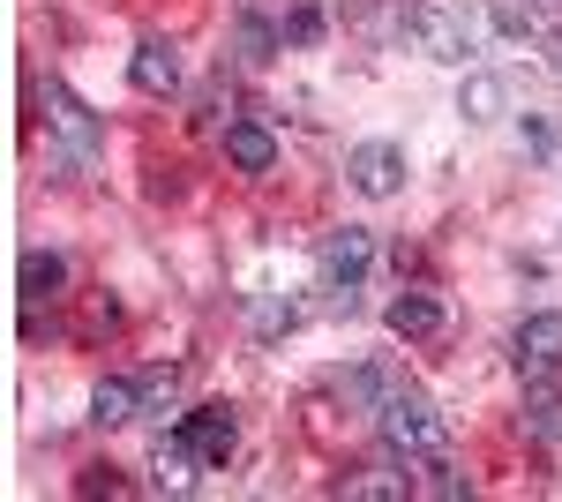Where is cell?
<instances>
[{
  "mask_svg": "<svg viewBox=\"0 0 562 502\" xmlns=\"http://www.w3.org/2000/svg\"><path fill=\"white\" fill-rule=\"evenodd\" d=\"M128 83L143 90V98H173V90H180V53H173V45H135Z\"/></svg>",
  "mask_w": 562,
  "mask_h": 502,
  "instance_id": "9c48e42d",
  "label": "cell"
},
{
  "mask_svg": "<svg viewBox=\"0 0 562 502\" xmlns=\"http://www.w3.org/2000/svg\"><path fill=\"white\" fill-rule=\"evenodd\" d=\"M240 45H248V60H270V45H278V31H270L262 15H240Z\"/></svg>",
  "mask_w": 562,
  "mask_h": 502,
  "instance_id": "2e32d148",
  "label": "cell"
},
{
  "mask_svg": "<svg viewBox=\"0 0 562 502\" xmlns=\"http://www.w3.org/2000/svg\"><path fill=\"white\" fill-rule=\"evenodd\" d=\"M525 15H532V23H555V15H562V0H525Z\"/></svg>",
  "mask_w": 562,
  "mask_h": 502,
  "instance_id": "ac0fdd59",
  "label": "cell"
},
{
  "mask_svg": "<svg viewBox=\"0 0 562 502\" xmlns=\"http://www.w3.org/2000/svg\"><path fill=\"white\" fill-rule=\"evenodd\" d=\"M510 353H518L525 376H555V368H562V308H540V315H525L518 337H510Z\"/></svg>",
  "mask_w": 562,
  "mask_h": 502,
  "instance_id": "277c9868",
  "label": "cell"
},
{
  "mask_svg": "<svg viewBox=\"0 0 562 502\" xmlns=\"http://www.w3.org/2000/svg\"><path fill=\"white\" fill-rule=\"evenodd\" d=\"M383 323L397 337H435V331H442V300H435V293H397Z\"/></svg>",
  "mask_w": 562,
  "mask_h": 502,
  "instance_id": "8fae6325",
  "label": "cell"
},
{
  "mask_svg": "<svg viewBox=\"0 0 562 502\" xmlns=\"http://www.w3.org/2000/svg\"><path fill=\"white\" fill-rule=\"evenodd\" d=\"M195 450H188V443H180V427L173 435H166V443H158V458H150V472H158V488H173V495H188V488H195Z\"/></svg>",
  "mask_w": 562,
  "mask_h": 502,
  "instance_id": "7c38bea8",
  "label": "cell"
},
{
  "mask_svg": "<svg viewBox=\"0 0 562 502\" xmlns=\"http://www.w3.org/2000/svg\"><path fill=\"white\" fill-rule=\"evenodd\" d=\"M525 427H532V435H548V443H562V398L548 390V382L525 398Z\"/></svg>",
  "mask_w": 562,
  "mask_h": 502,
  "instance_id": "9a60e30c",
  "label": "cell"
},
{
  "mask_svg": "<svg viewBox=\"0 0 562 502\" xmlns=\"http://www.w3.org/2000/svg\"><path fill=\"white\" fill-rule=\"evenodd\" d=\"M60 286H68V263L60 255H45V248L23 255V300H53Z\"/></svg>",
  "mask_w": 562,
  "mask_h": 502,
  "instance_id": "4fadbf2b",
  "label": "cell"
},
{
  "mask_svg": "<svg viewBox=\"0 0 562 502\" xmlns=\"http://www.w3.org/2000/svg\"><path fill=\"white\" fill-rule=\"evenodd\" d=\"M180 443H188L203 465H225V458H233V443H240V427H233L225 405H195V413H180Z\"/></svg>",
  "mask_w": 562,
  "mask_h": 502,
  "instance_id": "5b68a950",
  "label": "cell"
},
{
  "mask_svg": "<svg viewBox=\"0 0 562 502\" xmlns=\"http://www.w3.org/2000/svg\"><path fill=\"white\" fill-rule=\"evenodd\" d=\"M368 263H375V241H368L360 225H346V233H330V241H323V278H330V286H346V293L368 278Z\"/></svg>",
  "mask_w": 562,
  "mask_h": 502,
  "instance_id": "ba28073f",
  "label": "cell"
},
{
  "mask_svg": "<svg viewBox=\"0 0 562 502\" xmlns=\"http://www.w3.org/2000/svg\"><path fill=\"white\" fill-rule=\"evenodd\" d=\"M346 172H352V188H360L368 203H390V196L405 188V150H397V143H360L346 158Z\"/></svg>",
  "mask_w": 562,
  "mask_h": 502,
  "instance_id": "3957f363",
  "label": "cell"
},
{
  "mask_svg": "<svg viewBox=\"0 0 562 502\" xmlns=\"http://www.w3.org/2000/svg\"><path fill=\"white\" fill-rule=\"evenodd\" d=\"M285 38H293V45H315V38H323V15H315V8H293V15H285Z\"/></svg>",
  "mask_w": 562,
  "mask_h": 502,
  "instance_id": "e0dca14e",
  "label": "cell"
},
{
  "mask_svg": "<svg viewBox=\"0 0 562 502\" xmlns=\"http://www.w3.org/2000/svg\"><path fill=\"white\" fill-rule=\"evenodd\" d=\"M225 158H233V172L262 180V172H278V135L262 121H225Z\"/></svg>",
  "mask_w": 562,
  "mask_h": 502,
  "instance_id": "8992f818",
  "label": "cell"
},
{
  "mask_svg": "<svg viewBox=\"0 0 562 502\" xmlns=\"http://www.w3.org/2000/svg\"><path fill=\"white\" fill-rule=\"evenodd\" d=\"M45 121L68 135V150H76V158H90V150H98V121H90V105L68 83H45Z\"/></svg>",
  "mask_w": 562,
  "mask_h": 502,
  "instance_id": "52a82bcc",
  "label": "cell"
},
{
  "mask_svg": "<svg viewBox=\"0 0 562 502\" xmlns=\"http://www.w3.org/2000/svg\"><path fill=\"white\" fill-rule=\"evenodd\" d=\"M135 413H143V382L105 376L98 390H90V420H98V427H121V420H135Z\"/></svg>",
  "mask_w": 562,
  "mask_h": 502,
  "instance_id": "30bf717a",
  "label": "cell"
},
{
  "mask_svg": "<svg viewBox=\"0 0 562 502\" xmlns=\"http://www.w3.org/2000/svg\"><path fill=\"white\" fill-rule=\"evenodd\" d=\"M405 45L428 53V60H442V68H465V53H473L465 23H458L450 8H405Z\"/></svg>",
  "mask_w": 562,
  "mask_h": 502,
  "instance_id": "7a4b0ae2",
  "label": "cell"
},
{
  "mask_svg": "<svg viewBox=\"0 0 562 502\" xmlns=\"http://www.w3.org/2000/svg\"><path fill=\"white\" fill-rule=\"evenodd\" d=\"M375 420H383V443H390V450H405V458L442 450V420H435V405L420 398V390H390L383 405H375Z\"/></svg>",
  "mask_w": 562,
  "mask_h": 502,
  "instance_id": "6da1fadb",
  "label": "cell"
},
{
  "mask_svg": "<svg viewBox=\"0 0 562 502\" xmlns=\"http://www.w3.org/2000/svg\"><path fill=\"white\" fill-rule=\"evenodd\" d=\"M458 113H465V121H495V113H503V83H495V76H465Z\"/></svg>",
  "mask_w": 562,
  "mask_h": 502,
  "instance_id": "5bb4252c",
  "label": "cell"
}]
</instances>
